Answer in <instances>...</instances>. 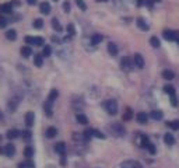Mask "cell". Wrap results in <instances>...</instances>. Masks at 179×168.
<instances>
[{
	"label": "cell",
	"instance_id": "cell-43",
	"mask_svg": "<svg viewBox=\"0 0 179 168\" xmlns=\"http://www.w3.org/2000/svg\"><path fill=\"white\" fill-rule=\"evenodd\" d=\"M147 149H148V151H150V153H151V154H155V153H157V149H155V146H154V144H153V143H150Z\"/></svg>",
	"mask_w": 179,
	"mask_h": 168
},
{
	"label": "cell",
	"instance_id": "cell-44",
	"mask_svg": "<svg viewBox=\"0 0 179 168\" xmlns=\"http://www.w3.org/2000/svg\"><path fill=\"white\" fill-rule=\"evenodd\" d=\"M22 137H24V139H27V140H28V139H31V132L30 130H25V132H22Z\"/></svg>",
	"mask_w": 179,
	"mask_h": 168
},
{
	"label": "cell",
	"instance_id": "cell-39",
	"mask_svg": "<svg viewBox=\"0 0 179 168\" xmlns=\"http://www.w3.org/2000/svg\"><path fill=\"white\" fill-rule=\"evenodd\" d=\"M92 136H95V137H98V139H105V134H104L102 132L97 130V129H92Z\"/></svg>",
	"mask_w": 179,
	"mask_h": 168
},
{
	"label": "cell",
	"instance_id": "cell-3",
	"mask_svg": "<svg viewBox=\"0 0 179 168\" xmlns=\"http://www.w3.org/2000/svg\"><path fill=\"white\" fill-rule=\"evenodd\" d=\"M120 168H143L141 164L136 160H126L120 164Z\"/></svg>",
	"mask_w": 179,
	"mask_h": 168
},
{
	"label": "cell",
	"instance_id": "cell-8",
	"mask_svg": "<svg viewBox=\"0 0 179 168\" xmlns=\"http://www.w3.org/2000/svg\"><path fill=\"white\" fill-rule=\"evenodd\" d=\"M136 119L139 123H141V125H144V123H147V121H148V115H147L146 112H139L136 116Z\"/></svg>",
	"mask_w": 179,
	"mask_h": 168
},
{
	"label": "cell",
	"instance_id": "cell-19",
	"mask_svg": "<svg viewBox=\"0 0 179 168\" xmlns=\"http://www.w3.org/2000/svg\"><path fill=\"white\" fill-rule=\"evenodd\" d=\"M21 55H22V58H30V56L32 55V49H31L30 46H22Z\"/></svg>",
	"mask_w": 179,
	"mask_h": 168
},
{
	"label": "cell",
	"instance_id": "cell-24",
	"mask_svg": "<svg viewBox=\"0 0 179 168\" xmlns=\"http://www.w3.org/2000/svg\"><path fill=\"white\" fill-rule=\"evenodd\" d=\"M20 134H21V133H20L18 130H15V129H11V130L7 132V137H9V139H17V137L20 136Z\"/></svg>",
	"mask_w": 179,
	"mask_h": 168
},
{
	"label": "cell",
	"instance_id": "cell-17",
	"mask_svg": "<svg viewBox=\"0 0 179 168\" xmlns=\"http://www.w3.org/2000/svg\"><path fill=\"white\" fill-rule=\"evenodd\" d=\"M162 77H164L165 80H168V81H171V80H173L175 79V73H173L172 70H164L162 72Z\"/></svg>",
	"mask_w": 179,
	"mask_h": 168
},
{
	"label": "cell",
	"instance_id": "cell-9",
	"mask_svg": "<svg viewBox=\"0 0 179 168\" xmlns=\"http://www.w3.org/2000/svg\"><path fill=\"white\" fill-rule=\"evenodd\" d=\"M162 37H164V39H167V41H175V31L165 30L164 32H162Z\"/></svg>",
	"mask_w": 179,
	"mask_h": 168
},
{
	"label": "cell",
	"instance_id": "cell-13",
	"mask_svg": "<svg viewBox=\"0 0 179 168\" xmlns=\"http://www.w3.org/2000/svg\"><path fill=\"white\" fill-rule=\"evenodd\" d=\"M108 52H109L112 56H116V55H118V52H119L118 45L113 43V42H109V43H108Z\"/></svg>",
	"mask_w": 179,
	"mask_h": 168
},
{
	"label": "cell",
	"instance_id": "cell-25",
	"mask_svg": "<svg viewBox=\"0 0 179 168\" xmlns=\"http://www.w3.org/2000/svg\"><path fill=\"white\" fill-rule=\"evenodd\" d=\"M58 95H59V92H58V90H52L51 91V94H49V97H48V101H51L52 104H53V102H55L56 101V98H58Z\"/></svg>",
	"mask_w": 179,
	"mask_h": 168
},
{
	"label": "cell",
	"instance_id": "cell-12",
	"mask_svg": "<svg viewBox=\"0 0 179 168\" xmlns=\"http://www.w3.org/2000/svg\"><path fill=\"white\" fill-rule=\"evenodd\" d=\"M137 27H139L141 31H148V28H150L148 24L146 23V20L141 18V17H140V18H137Z\"/></svg>",
	"mask_w": 179,
	"mask_h": 168
},
{
	"label": "cell",
	"instance_id": "cell-37",
	"mask_svg": "<svg viewBox=\"0 0 179 168\" xmlns=\"http://www.w3.org/2000/svg\"><path fill=\"white\" fill-rule=\"evenodd\" d=\"M169 100H171V105H172V107H178V105H179V101H178V97H176V94L169 95Z\"/></svg>",
	"mask_w": 179,
	"mask_h": 168
},
{
	"label": "cell",
	"instance_id": "cell-36",
	"mask_svg": "<svg viewBox=\"0 0 179 168\" xmlns=\"http://www.w3.org/2000/svg\"><path fill=\"white\" fill-rule=\"evenodd\" d=\"M76 4L79 6L80 10H83V11H85V10H87V4H85L84 0H76Z\"/></svg>",
	"mask_w": 179,
	"mask_h": 168
},
{
	"label": "cell",
	"instance_id": "cell-49",
	"mask_svg": "<svg viewBox=\"0 0 179 168\" xmlns=\"http://www.w3.org/2000/svg\"><path fill=\"white\" fill-rule=\"evenodd\" d=\"M28 2V4H31V6H34V4L37 3V0H27Z\"/></svg>",
	"mask_w": 179,
	"mask_h": 168
},
{
	"label": "cell",
	"instance_id": "cell-2",
	"mask_svg": "<svg viewBox=\"0 0 179 168\" xmlns=\"http://www.w3.org/2000/svg\"><path fill=\"white\" fill-rule=\"evenodd\" d=\"M104 108L109 115H116L118 113V102L115 100H108L104 102Z\"/></svg>",
	"mask_w": 179,
	"mask_h": 168
},
{
	"label": "cell",
	"instance_id": "cell-26",
	"mask_svg": "<svg viewBox=\"0 0 179 168\" xmlns=\"http://www.w3.org/2000/svg\"><path fill=\"white\" fill-rule=\"evenodd\" d=\"M6 38L10 41H14L15 38H17V32H15V30H9L6 32Z\"/></svg>",
	"mask_w": 179,
	"mask_h": 168
},
{
	"label": "cell",
	"instance_id": "cell-32",
	"mask_svg": "<svg viewBox=\"0 0 179 168\" xmlns=\"http://www.w3.org/2000/svg\"><path fill=\"white\" fill-rule=\"evenodd\" d=\"M164 92H167V94H169V95L176 94V92H175V87L171 86V84H168V86L164 87Z\"/></svg>",
	"mask_w": 179,
	"mask_h": 168
},
{
	"label": "cell",
	"instance_id": "cell-29",
	"mask_svg": "<svg viewBox=\"0 0 179 168\" xmlns=\"http://www.w3.org/2000/svg\"><path fill=\"white\" fill-rule=\"evenodd\" d=\"M150 45L153 46V48H160V39H158L157 37H151L150 38Z\"/></svg>",
	"mask_w": 179,
	"mask_h": 168
},
{
	"label": "cell",
	"instance_id": "cell-18",
	"mask_svg": "<svg viewBox=\"0 0 179 168\" xmlns=\"http://www.w3.org/2000/svg\"><path fill=\"white\" fill-rule=\"evenodd\" d=\"M102 39H104V37L101 35V34H94V35L91 37V43L92 45H98V43L102 42Z\"/></svg>",
	"mask_w": 179,
	"mask_h": 168
},
{
	"label": "cell",
	"instance_id": "cell-35",
	"mask_svg": "<svg viewBox=\"0 0 179 168\" xmlns=\"http://www.w3.org/2000/svg\"><path fill=\"white\" fill-rule=\"evenodd\" d=\"M168 126L173 130H179V121H171V122H168Z\"/></svg>",
	"mask_w": 179,
	"mask_h": 168
},
{
	"label": "cell",
	"instance_id": "cell-5",
	"mask_svg": "<svg viewBox=\"0 0 179 168\" xmlns=\"http://www.w3.org/2000/svg\"><path fill=\"white\" fill-rule=\"evenodd\" d=\"M133 62H134V66L139 67V69H143L144 67V58H143L140 53H136L133 56Z\"/></svg>",
	"mask_w": 179,
	"mask_h": 168
},
{
	"label": "cell",
	"instance_id": "cell-38",
	"mask_svg": "<svg viewBox=\"0 0 179 168\" xmlns=\"http://www.w3.org/2000/svg\"><path fill=\"white\" fill-rule=\"evenodd\" d=\"M24 154H25V157H27V158H31V157L34 156V149H32V147H25Z\"/></svg>",
	"mask_w": 179,
	"mask_h": 168
},
{
	"label": "cell",
	"instance_id": "cell-53",
	"mask_svg": "<svg viewBox=\"0 0 179 168\" xmlns=\"http://www.w3.org/2000/svg\"><path fill=\"white\" fill-rule=\"evenodd\" d=\"M48 168H53V167H51V165H49V167H48Z\"/></svg>",
	"mask_w": 179,
	"mask_h": 168
},
{
	"label": "cell",
	"instance_id": "cell-31",
	"mask_svg": "<svg viewBox=\"0 0 179 168\" xmlns=\"http://www.w3.org/2000/svg\"><path fill=\"white\" fill-rule=\"evenodd\" d=\"M52 27L55 28L58 32H60V31H62V25H60V23H59L58 18H53V20H52Z\"/></svg>",
	"mask_w": 179,
	"mask_h": 168
},
{
	"label": "cell",
	"instance_id": "cell-1",
	"mask_svg": "<svg viewBox=\"0 0 179 168\" xmlns=\"http://www.w3.org/2000/svg\"><path fill=\"white\" fill-rule=\"evenodd\" d=\"M109 130L112 132V134L116 136V137H122V136H124V133H126V129H124L123 125L119 122H113L112 125H109Z\"/></svg>",
	"mask_w": 179,
	"mask_h": 168
},
{
	"label": "cell",
	"instance_id": "cell-52",
	"mask_svg": "<svg viewBox=\"0 0 179 168\" xmlns=\"http://www.w3.org/2000/svg\"><path fill=\"white\" fill-rule=\"evenodd\" d=\"M176 42H178V45H179V39H178V41H176Z\"/></svg>",
	"mask_w": 179,
	"mask_h": 168
},
{
	"label": "cell",
	"instance_id": "cell-46",
	"mask_svg": "<svg viewBox=\"0 0 179 168\" xmlns=\"http://www.w3.org/2000/svg\"><path fill=\"white\" fill-rule=\"evenodd\" d=\"M63 9H64V11H66V13H69V11H70V3H69V2H64Z\"/></svg>",
	"mask_w": 179,
	"mask_h": 168
},
{
	"label": "cell",
	"instance_id": "cell-28",
	"mask_svg": "<svg viewBox=\"0 0 179 168\" xmlns=\"http://www.w3.org/2000/svg\"><path fill=\"white\" fill-rule=\"evenodd\" d=\"M132 118H133V112H132L130 108H126V111H124L123 113V121H130Z\"/></svg>",
	"mask_w": 179,
	"mask_h": 168
},
{
	"label": "cell",
	"instance_id": "cell-47",
	"mask_svg": "<svg viewBox=\"0 0 179 168\" xmlns=\"http://www.w3.org/2000/svg\"><path fill=\"white\" fill-rule=\"evenodd\" d=\"M161 0H148V7H153L154 3H160Z\"/></svg>",
	"mask_w": 179,
	"mask_h": 168
},
{
	"label": "cell",
	"instance_id": "cell-7",
	"mask_svg": "<svg viewBox=\"0 0 179 168\" xmlns=\"http://www.w3.org/2000/svg\"><path fill=\"white\" fill-rule=\"evenodd\" d=\"M55 151L58 154H60V156H64V153H66V144H64L63 141H60V143H56L55 144Z\"/></svg>",
	"mask_w": 179,
	"mask_h": 168
},
{
	"label": "cell",
	"instance_id": "cell-27",
	"mask_svg": "<svg viewBox=\"0 0 179 168\" xmlns=\"http://www.w3.org/2000/svg\"><path fill=\"white\" fill-rule=\"evenodd\" d=\"M11 11H13L11 4H2L0 6V13H11Z\"/></svg>",
	"mask_w": 179,
	"mask_h": 168
},
{
	"label": "cell",
	"instance_id": "cell-11",
	"mask_svg": "<svg viewBox=\"0 0 179 168\" xmlns=\"http://www.w3.org/2000/svg\"><path fill=\"white\" fill-rule=\"evenodd\" d=\"M39 11L42 13V14H49V13H51V4H49L48 2L41 3L39 4Z\"/></svg>",
	"mask_w": 179,
	"mask_h": 168
},
{
	"label": "cell",
	"instance_id": "cell-51",
	"mask_svg": "<svg viewBox=\"0 0 179 168\" xmlns=\"http://www.w3.org/2000/svg\"><path fill=\"white\" fill-rule=\"evenodd\" d=\"M98 2H106V0H98Z\"/></svg>",
	"mask_w": 179,
	"mask_h": 168
},
{
	"label": "cell",
	"instance_id": "cell-50",
	"mask_svg": "<svg viewBox=\"0 0 179 168\" xmlns=\"http://www.w3.org/2000/svg\"><path fill=\"white\" fill-rule=\"evenodd\" d=\"M2 153H4V149H0V154Z\"/></svg>",
	"mask_w": 179,
	"mask_h": 168
},
{
	"label": "cell",
	"instance_id": "cell-40",
	"mask_svg": "<svg viewBox=\"0 0 179 168\" xmlns=\"http://www.w3.org/2000/svg\"><path fill=\"white\" fill-rule=\"evenodd\" d=\"M43 27V21L41 18H37L35 21H34V28H37V30H39V28Z\"/></svg>",
	"mask_w": 179,
	"mask_h": 168
},
{
	"label": "cell",
	"instance_id": "cell-34",
	"mask_svg": "<svg viewBox=\"0 0 179 168\" xmlns=\"http://www.w3.org/2000/svg\"><path fill=\"white\" fill-rule=\"evenodd\" d=\"M43 43H45L43 38H41V37H34V45H35V46H42Z\"/></svg>",
	"mask_w": 179,
	"mask_h": 168
},
{
	"label": "cell",
	"instance_id": "cell-22",
	"mask_svg": "<svg viewBox=\"0 0 179 168\" xmlns=\"http://www.w3.org/2000/svg\"><path fill=\"white\" fill-rule=\"evenodd\" d=\"M150 144V139L147 137L146 134H141V140H140V146L143 147V149H147Z\"/></svg>",
	"mask_w": 179,
	"mask_h": 168
},
{
	"label": "cell",
	"instance_id": "cell-4",
	"mask_svg": "<svg viewBox=\"0 0 179 168\" xmlns=\"http://www.w3.org/2000/svg\"><path fill=\"white\" fill-rule=\"evenodd\" d=\"M133 63H134V62H132L129 56H124V58L122 59V62H120V66H122V69H123V70L129 72V70H132V69H133Z\"/></svg>",
	"mask_w": 179,
	"mask_h": 168
},
{
	"label": "cell",
	"instance_id": "cell-20",
	"mask_svg": "<svg viewBox=\"0 0 179 168\" xmlns=\"http://www.w3.org/2000/svg\"><path fill=\"white\" fill-rule=\"evenodd\" d=\"M76 118H77V122H79L80 125H87V123H88L87 116H85L84 113H77Z\"/></svg>",
	"mask_w": 179,
	"mask_h": 168
},
{
	"label": "cell",
	"instance_id": "cell-16",
	"mask_svg": "<svg viewBox=\"0 0 179 168\" xmlns=\"http://www.w3.org/2000/svg\"><path fill=\"white\" fill-rule=\"evenodd\" d=\"M164 141L168 144V146H172V144H175V137H173V134L165 133L164 134Z\"/></svg>",
	"mask_w": 179,
	"mask_h": 168
},
{
	"label": "cell",
	"instance_id": "cell-21",
	"mask_svg": "<svg viewBox=\"0 0 179 168\" xmlns=\"http://www.w3.org/2000/svg\"><path fill=\"white\" fill-rule=\"evenodd\" d=\"M56 134H58V130H56V128L51 126V128H48V129H46V137L52 139V137H55Z\"/></svg>",
	"mask_w": 179,
	"mask_h": 168
},
{
	"label": "cell",
	"instance_id": "cell-23",
	"mask_svg": "<svg viewBox=\"0 0 179 168\" xmlns=\"http://www.w3.org/2000/svg\"><path fill=\"white\" fill-rule=\"evenodd\" d=\"M34 63L37 67H41L43 64V56L42 55H35L34 56Z\"/></svg>",
	"mask_w": 179,
	"mask_h": 168
},
{
	"label": "cell",
	"instance_id": "cell-15",
	"mask_svg": "<svg viewBox=\"0 0 179 168\" xmlns=\"http://www.w3.org/2000/svg\"><path fill=\"white\" fill-rule=\"evenodd\" d=\"M150 118H151V119H154V121H161V119H162V112H161V111H158V109L151 111V112H150Z\"/></svg>",
	"mask_w": 179,
	"mask_h": 168
},
{
	"label": "cell",
	"instance_id": "cell-6",
	"mask_svg": "<svg viewBox=\"0 0 179 168\" xmlns=\"http://www.w3.org/2000/svg\"><path fill=\"white\" fill-rule=\"evenodd\" d=\"M34 121H35V113H34L32 111L25 113V125H27L28 128H31V126L34 125Z\"/></svg>",
	"mask_w": 179,
	"mask_h": 168
},
{
	"label": "cell",
	"instance_id": "cell-33",
	"mask_svg": "<svg viewBox=\"0 0 179 168\" xmlns=\"http://www.w3.org/2000/svg\"><path fill=\"white\" fill-rule=\"evenodd\" d=\"M52 53V48L49 45H45L43 46V51H42V56L43 58H48V56H51Z\"/></svg>",
	"mask_w": 179,
	"mask_h": 168
},
{
	"label": "cell",
	"instance_id": "cell-14",
	"mask_svg": "<svg viewBox=\"0 0 179 168\" xmlns=\"http://www.w3.org/2000/svg\"><path fill=\"white\" fill-rule=\"evenodd\" d=\"M4 154H6L7 157H11L15 154V147L13 146V144H7L6 147H4Z\"/></svg>",
	"mask_w": 179,
	"mask_h": 168
},
{
	"label": "cell",
	"instance_id": "cell-30",
	"mask_svg": "<svg viewBox=\"0 0 179 168\" xmlns=\"http://www.w3.org/2000/svg\"><path fill=\"white\" fill-rule=\"evenodd\" d=\"M18 98H13V100H10V104H9V108L11 111H15V108H17V105H18Z\"/></svg>",
	"mask_w": 179,
	"mask_h": 168
},
{
	"label": "cell",
	"instance_id": "cell-45",
	"mask_svg": "<svg viewBox=\"0 0 179 168\" xmlns=\"http://www.w3.org/2000/svg\"><path fill=\"white\" fill-rule=\"evenodd\" d=\"M25 43H28V45H34V37H25Z\"/></svg>",
	"mask_w": 179,
	"mask_h": 168
},
{
	"label": "cell",
	"instance_id": "cell-48",
	"mask_svg": "<svg viewBox=\"0 0 179 168\" xmlns=\"http://www.w3.org/2000/svg\"><path fill=\"white\" fill-rule=\"evenodd\" d=\"M144 4V0H137V7H141Z\"/></svg>",
	"mask_w": 179,
	"mask_h": 168
},
{
	"label": "cell",
	"instance_id": "cell-54",
	"mask_svg": "<svg viewBox=\"0 0 179 168\" xmlns=\"http://www.w3.org/2000/svg\"><path fill=\"white\" fill-rule=\"evenodd\" d=\"M53 2H58V0H53Z\"/></svg>",
	"mask_w": 179,
	"mask_h": 168
},
{
	"label": "cell",
	"instance_id": "cell-42",
	"mask_svg": "<svg viewBox=\"0 0 179 168\" xmlns=\"http://www.w3.org/2000/svg\"><path fill=\"white\" fill-rule=\"evenodd\" d=\"M7 24H9V20H7L6 17H2V15H0V28L7 27Z\"/></svg>",
	"mask_w": 179,
	"mask_h": 168
},
{
	"label": "cell",
	"instance_id": "cell-10",
	"mask_svg": "<svg viewBox=\"0 0 179 168\" xmlns=\"http://www.w3.org/2000/svg\"><path fill=\"white\" fill-rule=\"evenodd\" d=\"M52 107H53V104H52L51 101H48V100H46L45 105H43V109H45L46 116H49V118H51V116L53 115V111H52Z\"/></svg>",
	"mask_w": 179,
	"mask_h": 168
},
{
	"label": "cell",
	"instance_id": "cell-41",
	"mask_svg": "<svg viewBox=\"0 0 179 168\" xmlns=\"http://www.w3.org/2000/svg\"><path fill=\"white\" fill-rule=\"evenodd\" d=\"M67 32H69L70 37H74V34H76V30H74V25H73V24H69V25H67Z\"/></svg>",
	"mask_w": 179,
	"mask_h": 168
}]
</instances>
